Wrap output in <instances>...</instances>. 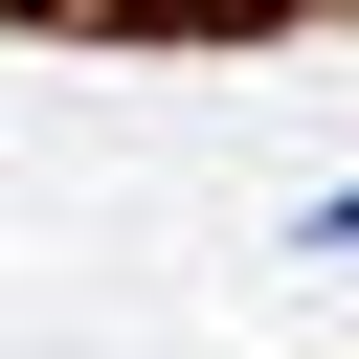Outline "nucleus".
<instances>
[{
    "label": "nucleus",
    "mask_w": 359,
    "mask_h": 359,
    "mask_svg": "<svg viewBox=\"0 0 359 359\" xmlns=\"http://www.w3.org/2000/svg\"><path fill=\"white\" fill-rule=\"evenodd\" d=\"M292 247H314V269H359V180H337V202H292Z\"/></svg>",
    "instance_id": "f257e3e1"
}]
</instances>
